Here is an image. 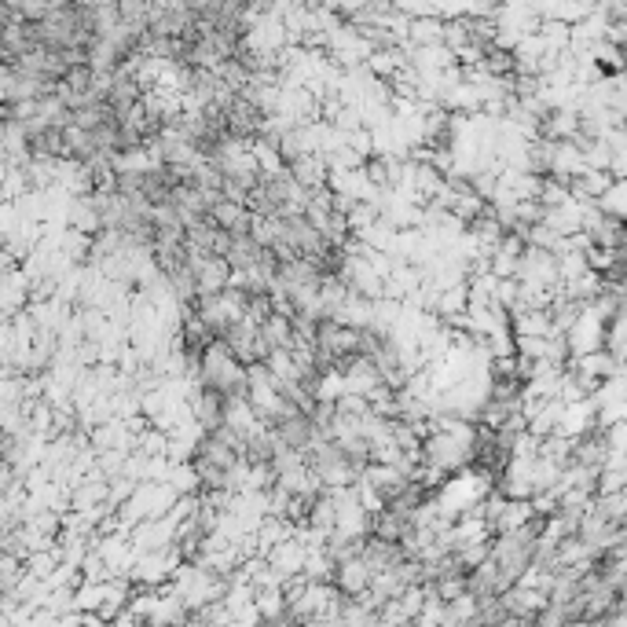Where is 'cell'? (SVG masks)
<instances>
[{
	"label": "cell",
	"mask_w": 627,
	"mask_h": 627,
	"mask_svg": "<svg viewBox=\"0 0 627 627\" xmlns=\"http://www.w3.org/2000/svg\"><path fill=\"white\" fill-rule=\"evenodd\" d=\"M264 558L272 561V569L279 572V576H286V580H290V576H305L308 547L294 536V532H290V536H286L283 543H275V547L268 550Z\"/></svg>",
	"instance_id": "cell-3"
},
{
	"label": "cell",
	"mask_w": 627,
	"mask_h": 627,
	"mask_svg": "<svg viewBox=\"0 0 627 627\" xmlns=\"http://www.w3.org/2000/svg\"><path fill=\"white\" fill-rule=\"evenodd\" d=\"M334 583L345 594H367L374 583V569L363 561V554H356V558H345L334 565Z\"/></svg>",
	"instance_id": "cell-4"
},
{
	"label": "cell",
	"mask_w": 627,
	"mask_h": 627,
	"mask_svg": "<svg viewBox=\"0 0 627 627\" xmlns=\"http://www.w3.org/2000/svg\"><path fill=\"white\" fill-rule=\"evenodd\" d=\"M272 433H275V440H279V448H308V444L319 437L316 418L308 415V411H301V407H290L272 426Z\"/></svg>",
	"instance_id": "cell-2"
},
{
	"label": "cell",
	"mask_w": 627,
	"mask_h": 627,
	"mask_svg": "<svg viewBox=\"0 0 627 627\" xmlns=\"http://www.w3.org/2000/svg\"><path fill=\"white\" fill-rule=\"evenodd\" d=\"M195 382L217 389V393H224L228 400L231 396H246L250 393V363H242L224 338H213L206 349H202Z\"/></svg>",
	"instance_id": "cell-1"
},
{
	"label": "cell",
	"mask_w": 627,
	"mask_h": 627,
	"mask_svg": "<svg viewBox=\"0 0 627 627\" xmlns=\"http://www.w3.org/2000/svg\"><path fill=\"white\" fill-rule=\"evenodd\" d=\"M209 213H213V220H217L220 228H228L231 235H250L253 217H257V213H253L246 202H235V198H228V195L220 198V202L209 209Z\"/></svg>",
	"instance_id": "cell-5"
},
{
	"label": "cell",
	"mask_w": 627,
	"mask_h": 627,
	"mask_svg": "<svg viewBox=\"0 0 627 627\" xmlns=\"http://www.w3.org/2000/svg\"><path fill=\"white\" fill-rule=\"evenodd\" d=\"M286 169L294 173L297 184H305V187H327L330 184L327 154H297V158L286 162Z\"/></svg>",
	"instance_id": "cell-6"
}]
</instances>
